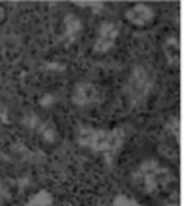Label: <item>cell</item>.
Instances as JSON below:
<instances>
[{
	"label": "cell",
	"instance_id": "cell-1",
	"mask_svg": "<svg viewBox=\"0 0 185 206\" xmlns=\"http://www.w3.org/2000/svg\"><path fill=\"white\" fill-rule=\"evenodd\" d=\"M126 134L118 128H95L84 126L77 131V142L80 147L111 162L121 152Z\"/></svg>",
	"mask_w": 185,
	"mask_h": 206
},
{
	"label": "cell",
	"instance_id": "cell-2",
	"mask_svg": "<svg viewBox=\"0 0 185 206\" xmlns=\"http://www.w3.org/2000/svg\"><path fill=\"white\" fill-rule=\"evenodd\" d=\"M170 170L159 160L148 159L139 162L131 172L133 186L144 195H156L170 185Z\"/></svg>",
	"mask_w": 185,
	"mask_h": 206
},
{
	"label": "cell",
	"instance_id": "cell-3",
	"mask_svg": "<svg viewBox=\"0 0 185 206\" xmlns=\"http://www.w3.org/2000/svg\"><path fill=\"white\" fill-rule=\"evenodd\" d=\"M153 85H154V79L148 67L134 66L128 74L125 88H123L128 105L131 108L143 107L148 102L151 92H153Z\"/></svg>",
	"mask_w": 185,
	"mask_h": 206
},
{
	"label": "cell",
	"instance_id": "cell-4",
	"mask_svg": "<svg viewBox=\"0 0 185 206\" xmlns=\"http://www.w3.org/2000/svg\"><path fill=\"white\" fill-rule=\"evenodd\" d=\"M103 98L102 90L95 82L80 80L70 90V102L79 110H92L100 105Z\"/></svg>",
	"mask_w": 185,
	"mask_h": 206
},
{
	"label": "cell",
	"instance_id": "cell-5",
	"mask_svg": "<svg viewBox=\"0 0 185 206\" xmlns=\"http://www.w3.org/2000/svg\"><path fill=\"white\" fill-rule=\"evenodd\" d=\"M118 38H120V28L115 21L111 20H103L98 25L95 36H93V44L92 49L95 54H107L115 47Z\"/></svg>",
	"mask_w": 185,
	"mask_h": 206
},
{
	"label": "cell",
	"instance_id": "cell-6",
	"mask_svg": "<svg viewBox=\"0 0 185 206\" xmlns=\"http://www.w3.org/2000/svg\"><path fill=\"white\" fill-rule=\"evenodd\" d=\"M25 124L30 131H33V134L38 139H41L44 144H54L58 141V136H59L58 128L49 119L43 118L36 113H30L28 116H25Z\"/></svg>",
	"mask_w": 185,
	"mask_h": 206
},
{
	"label": "cell",
	"instance_id": "cell-7",
	"mask_svg": "<svg viewBox=\"0 0 185 206\" xmlns=\"http://www.w3.org/2000/svg\"><path fill=\"white\" fill-rule=\"evenodd\" d=\"M125 18L128 23H131L136 28H148L156 21L157 12L151 3H134L126 10Z\"/></svg>",
	"mask_w": 185,
	"mask_h": 206
},
{
	"label": "cell",
	"instance_id": "cell-8",
	"mask_svg": "<svg viewBox=\"0 0 185 206\" xmlns=\"http://www.w3.org/2000/svg\"><path fill=\"white\" fill-rule=\"evenodd\" d=\"M82 30H84L82 20L75 13H67L62 18V23H61V39L66 44H72L80 38Z\"/></svg>",
	"mask_w": 185,
	"mask_h": 206
}]
</instances>
